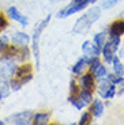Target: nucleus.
Instances as JSON below:
<instances>
[{"mask_svg": "<svg viewBox=\"0 0 124 125\" xmlns=\"http://www.w3.org/2000/svg\"><path fill=\"white\" fill-rule=\"evenodd\" d=\"M99 15H101L99 8H91L90 11H87L86 14H83V15L75 22L72 33H74V34H83L85 31H86L87 29H90V26L99 18Z\"/></svg>", "mask_w": 124, "mask_h": 125, "instance_id": "nucleus-1", "label": "nucleus"}, {"mask_svg": "<svg viewBox=\"0 0 124 125\" xmlns=\"http://www.w3.org/2000/svg\"><path fill=\"white\" fill-rule=\"evenodd\" d=\"M89 3L90 0H72L68 6L64 7L63 10H60L57 12V18H67V16L72 15L75 12H79L83 8H86V6Z\"/></svg>", "mask_w": 124, "mask_h": 125, "instance_id": "nucleus-2", "label": "nucleus"}, {"mask_svg": "<svg viewBox=\"0 0 124 125\" xmlns=\"http://www.w3.org/2000/svg\"><path fill=\"white\" fill-rule=\"evenodd\" d=\"M50 21V15H48L47 18L44 19L42 22L38 23V26L36 27L34 34H33V50H34V56H36V61H37V65H40V52H38V41H40L41 33L44 31V29L47 27V25Z\"/></svg>", "mask_w": 124, "mask_h": 125, "instance_id": "nucleus-3", "label": "nucleus"}, {"mask_svg": "<svg viewBox=\"0 0 124 125\" xmlns=\"http://www.w3.org/2000/svg\"><path fill=\"white\" fill-rule=\"evenodd\" d=\"M98 91H99V94H101V97H104V98H112V97H115L116 87H115V84H113V83H111L109 80H105V82H102V83L99 84Z\"/></svg>", "mask_w": 124, "mask_h": 125, "instance_id": "nucleus-4", "label": "nucleus"}, {"mask_svg": "<svg viewBox=\"0 0 124 125\" xmlns=\"http://www.w3.org/2000/svg\"><path fill=\"white\" fill-rule=\"evenodd\" d=\"M8 122H12V124H21V125H26L30 122V112H22L18 114H14L10 118H7Z\"/></svg>", "mask_w": 124, "mask_h": 125, "instance_id": "nucleus-5", "label": "nucleus"}, {"mask_svg": "<svg viewBox=\"0 0 124 125\" xmlns=\"http://www.w3.org/2000/svg\"><path fill=\"white\" fill-rule=\"evenodd\" d=\"M7 14H8L10 18L14 19V21H16L18 23H21V25H23V26H27V23H29L27 18H26L25 15H22L15 7H10V8L7 10Z\"/></svg>", "mask_w": 124, "mask_h": 125, "instance_id": "nucleus-6", "label": "nucleus"}, {"mask_svg": "<svg viewBox=\"0 0 124 125\" xmlns=\"http://www.w3.org/2000/svg\"><path fill=\"white\" fill-rule=\"evenodd\" d=\"M82 50H83L85 54H87V56H98L99 54V48L97 46L96 44L91 45L89 41L83 42V45H82Z\"/></svg>", "mask_w": 124, "mask_h": 125, "instance_id": "nucleus-7", "label": "nucleus"}, {"mask_svg": "<svg viewBox=\"0 0 124 125\" xmlns=\"http://www.w3.org/2000/svg\"><path fill=\"white\" fill-rule=\"evenodd\" d=\"M124 33V21H116L111 26V35L112 37H120Z\"/></svg>", "mask_w": 124, "mask_h": 125, "instance_id": "nucleus-8", "label": "nucleus"}, {"mask_svg": "<svg viewBox=\"0 0 124 125\" xmlns=\"http://www.w3.org/2000/svg\"><path fill=\"white\" fill-rule=\"evenodd\" d=\"M29 35L25 34V33H15L12 37V41L15 42L16 45H22V46H25V45L29 44Z\"/></svg>", "mask_w": 124, "mask_h": 125, "instance_id": "nucleus-9", "label": "nucleus"}, {"mask_svg": "<svg viewBox=\"0 0 124 125\" xmlns=\"http://www.w3.org/2000/svg\"><path fill=\"white\" fill-rule=\"evenodd\" d=\"M82 86H83V88H86V90L94 88V76H93V73H86V75L82 78Z\"/></svg>", "mask_w": 124, "mask_h": 125, "instance_id": "nucleus-10", "label": "nucleus"}, {"mask_svg": "<svg viewBox=\"0 0 124 125\" xmlns=\"http://www.w3.org/2000/svg\"><path fill=\"white\" fill-rule=\"evenodd\" d=\"M91 113H93L94 117H99L104 113V105L99 99H96L93 102V106H91Z\"/></svg>", "mask_w": 124, "mask_h": 125, "instance_id": "nucleus-11", "label": "nucleus"}, {"mask_svg": "<svg viewBox=\"0 0 124 125\" xmlns=\"http://www.w3.org/2000/svg\"><path fill=\"white\" fill-rule=\"evenodd\" d=\"M48 121H49V114H48V113H38V114L34 116V120H33V122H34L36 125L48 124Z\"/></svg>", "mask_w": 124, "mask_h": 125, "instance_id": "nucleus-12", "label": "nucleus"}, {"mask_svg": "<svg viewBox=\"0 0 124 125\" xmlns=\"http://www.w3.org/2000/svg\"><path fill=\"white\" fill-rule=\"evenodd\" d=\"M86 62H87V57H82V59H79L76 62H75V65L72 67V72H74V73H82V69L85 68Z\"/></svg>", "mask_w": 124, "mask_h": 125, "instance_id": "nucleus-13", "label": "nucleus"}, {"mask_svg": "<svg viewBox=\"0 0 124 125\" xmlns=\"http://www.w3.org/2000/svg\"><path fill=\"white\" fill-rule=\"evenodd\" d=\"M112 61H113V71H115V73L116 75H121L123 71H124V68H123V64H121L120 60H119V57L113 56L112 57Z\"/></svg>", "mask_w": 124, "mask_h": 125, "instance_id": "nucleus-14", "label": "nucleus"}, {"mask_svg": "<svg viewBox=\"0 0 124 125\" xmlns=\"http://www.w3.org/2000/svg\"><path fill=\"white\" fill-rule=\"evenodd\" d=\"M102 54L104 57H105L106 61H112V57H113V50H112V48L109 46V44H105L102 45Z\"/></svg>", "mask_w": 124, "mask_h": 125, "instance_id": "nucleus-15", "label": "nucleus"}, {"mask_svg": "<svg viewBox=\"0 0 124 125\" xmlns=\"http://www.w3.org/2000/svg\"><path fill=\"white\" fill-rule=\"evenodd\" d=\"M79 98H81L85 103H89L90 101H91V98H93V95H91V90H86V88H83L82 93H79Z\"/></svg>", "mask_w": 124, "mask_h": 125, "instance_id": "nucleus-16", "label": "nucleus"}, {"mask_svg": "<svg viewBox=\"0 0 124 125\" xmlns=\"http://www.w3.org/2000/svg\"><path fill=\"white\" fill-rule=\"evenodd\" d=\"M16 53H18V49H16L15 46H6L4 48L3 56L6 57V59H8V57H11V56H16Z\"/></svg>", "mask_w": 124, "mask_h": 125, "instance_id": "nucleus-17", "label": "nucleus"}, {"mask_svg": "<svg viewBox=\"0 0 124 125\" xmlns=\"http://www.w3.org/2000/svg\"><path fill=\"white\" fill-rule=\"evenodd\" d=\"M104 40H105V34H104V33H98V34H96V35H94V38H93L94 44H96L98 48H102Z\"/></svg>", "mask_w": 124, "mask_h": 125, "instance_id": "nucleus-18", "label": "nucleus"}, {"mask_svg": "<svg viewBox=\"0 0 124 125\" xmlns=\"http://www.w3.org/2000/svg\"><path fill=\"white\" fill-rule=\"evenodd\" d=\"M70 88H71V97H70V99H72V98H78V97H79V88H78L76 83H75L74 80L71 82V84H70Z\"/></svg>", "mask_w": 124, "mask_h": 125, "instance_id": "nucleus-19", "label": "nucleus"}, {"mask_svg": "<svg viewBox=\"0 0 124 125\" xmlns=\"http://www.w3.org/2000/svg\"><path fill=\"white\" fill-rule=\"evenodd\" d=\"M94 75H96V78H104V76H106V68L99 64V67L94 71Z\"/></svg>", "mask_w": 124, "mask_h": 125, "instance_id": "nucleus-20", "label": "nucleus"}, {"mask_svg": "<svg viewBox=\"0 0 124 125\" xmlns=\"http://www.w3.org/2000/svg\"><path fill=\"white\" fill-rule=\"evenodd\" d=\"M89 61H90V68H91V71L94 72V71H96V69L99 67V60H98V57L94 56L93 59H90Z\"/></svg>", "mask_w": 124, "mask_h": 125, "instance_id": "nucleus-21", "label": "nucleus"}, {"mask_svg": "<svg viewBox=\"0 0 124 125\" xmlns=\"http://www.w3.org/2000/svg\"><path fill=\"white\" fill-rule=\"evenodd\" d=\"M119 42H120V38H119V37H112V40L108 42V44H109V46L112 48V50H113V52H115V50L117 49Z\"/></svg>", "mask_w": 124, "mask_h": 125, "instance_id": "nucleus-22", "label": "nucleus"}, {"mask_svg": "<svg viewBox=\"0 0 124 125\" xmlns=\"http://www.w3.org/2000/svg\"><path fill=\"white\" fill-rule=\"evenodd\" d=\"M90 118H91V114H90V113H83V114H82V117H81L79 124H81V125L90 124Z\"/></svg>", "mask_w": 124, "mask_h": 125, "instance_id": "nucleus-23", "label": "nucleus"}, {"mask_svg": "<svg viewBox=\"0 0 124 125\" xmlns=\"http://www.w3.org/2000/svg\"><path fill=\"white\" fill-rule=\"evenodd\" d=\"M120 0H104L102 1V7L104 8H111V7H113L115 4H117Z\"/></svg>", "mask_w": 124, "mask_h": 125, "instance_id": "nucleus-24", "label": "nucleus"}, {"mask_svg": "<svg viewBox=\"0 0 124 125\" xmlns=\"http://www.w3.org/2000/svg\"><path fill=\"white\" fill-rule=\"evenodd\" d=\"M7 25H8V23H7L6 18L0 15V31H1V30H4V29L7 27Z\"/></svg>", "mask_w": 124, "mask_h": 125, "instance_id": "nucleus-25", "label": "nucleus"}, {"mask_svg": "<svg viewBox=\"0 0 124 125\" xmlns=\"http://www.w3.org/2000/svg\"><path fill=\"white\" fill-rule=\"evenodd\" d=\"M108 80L111 82V83H113V84H116V83H121L123 82V78H115V76H108Z\"/></svg>", "mask_w": 124, "mask_h": 125, "instance_id": "nucleus-26", "label": "nucleus"}, {"mask_svg": "<svg viewBox=\"0 0 124 125\" xmlns=\"http://www.w3.org/2000/svg\"><path fill=\"white\" fill-rule=\"evenodd\" d=\"M4 48H6V44H4V41L0 38V52H1V50H4Z\"/></svg>", "mask_w": 124, "mask_h": 125, "instance_id": "nucleus-27", "label": "nucleus"}, {"mask_svg": "<svg viewBox=\"0 0 124 125\" xmlns=\"http://www.w3.org/2000/svg\"><path fill=\"white\" fill-rule=\"evenodd\" d=\"M97 0H90V3H96Z\"/></svg>", "mask_w": 124, "mask_h": 125, "instance_id": "nucleus-28", "label": "nucleus"}, {"mask_svg": "<svg viewBox=\"0 0 124 125\" xmlns=\"http://www.w3.org/2000/svg\"><path fill=\"white\" fill-rule=\"evenodd\" d=\"M3 124H4V122H3V121H0V125H3Z\"/></svg>", "mask_w": 124, "mask_h": 125, "instance_id": "nucleus-29", "label": "nucleus"}, {"mask_svg": "<svg viewBox=\"0 0 124 125\" xmlns=\"http://www.w3.org/2000/svg\"><path fill=\"white\" fill-rule=\"evenodd\" d=\"M123 80H124V78H123Z\"/></svg>", "mask_w": 124, "mask_h": 125, "instance_id": "nucleus-30", "label": "nucleus"}]
</instances>
